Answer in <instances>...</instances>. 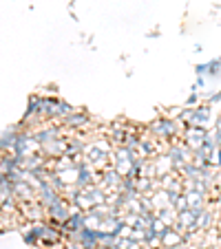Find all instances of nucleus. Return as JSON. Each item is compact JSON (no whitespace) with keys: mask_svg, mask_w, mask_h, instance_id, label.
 Wrapping results in <instances>:
<instances>
[{"mask_svg":"<svg viewBox=\"0 0 221 249\" xmlns=\"http://www.w3.org/2000/svg\"><path fill=\"white\" fill-rule=\"evenodd\" d=\"M208 122V108L203 106V108H199V110H195V115H193V124L195 126H203V124Z\"/></svg>","mask_w":221,"mask_h":249,"instance_id":"obj_1","label":"nucleus"},{"mask_svg":"<svg viewBox=\"0 0 221 249\" xmlns=\"http://www.w3.org/2000/svg\"><path fill=\"white\" fill-rule=\"evenodd\" d=\"M66 122H69V126H82L86 119L84 117H73V115H69V119H66Z\"/></svg>","mask_w":221,"mask_h":249,"instance_id":"obj_2","label":"nucleus"}]
</instances>
